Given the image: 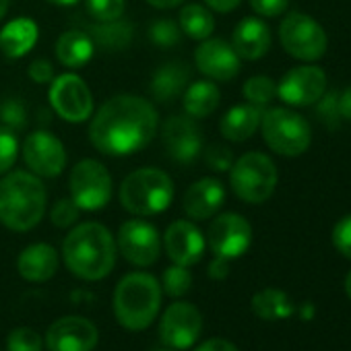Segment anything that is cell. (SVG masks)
Wrapping results in <instances>:
<instances>
[{"label":"cell","instance_id":"obj_1","mask_svg":"<svg viewBox=\"0 0 351 351\" xmlns=\"http://www.w3.org/2000/svg\"><path fill=\"white\" fill-rule=\"evenodd\" d=\"M159 126L157 110L138 95L110 97L89 126L91 145L104 155H132L145 149Z\"/></svg>","mask_w":351,"mask_h":351},{"label":"cell","instance_id":"obj_2","mask_svg":"<svg viewBox=\"0 0 351 351\" xmlns=\"http://www.w3.org/2000/svg\"><path fill=\"white\" fill-rule=\"evenodd\" d=\"M62 258L69 271L79 279L99 281L114 269L116 240L112 232L97 221L81 223L64 238Z\"/></svg>","mask_w":351,"mask_h":351},{"label":"cell","instance_id":"obj_3","mask_svg":"<svg viewBox=\"0 0 351 351\" xmlns=\"http://www.w3.org/2000/svg\"><path fill=\"white\" fill-rule=\"evenodd\" d=\"M48 193L40 176L32 171H7L0 180V223L13 232L34 230L46 215Z\"/></svg>","mask_w":351,"mask_h":351},{"label":"cell","instance_id":"obj_4","mask_svg":"<svg viewBox=\"0 0 351 351\" xmlns=\"http://www.w3.org/2000/svg\"><path fill=\"white\" fill-rule=\"evenodd\" d=\"M161 306V285L153 275L130 273L114 291V314L128 330L147 328Z\"/></svg>","mask_w":351,"mask_h":351},{"label":"cell","instance_id":"obj_5","mask_svg":"<svg viewBox=\"0 0 351 351\" xmlns=\"http://www.w3.org/2000/svg\"><path fill=\"white\" fill-rule=\"evenodd\" d=\"M173 199V182L159 167H141L128 173L120 184L122 207L138 217L165 211Z\"/></svg>","mask_w":351,"mask_h":351},{"label":"cell","instance_id":"obj_6","mask_svg":"<svg viewBox=\"0 0 351 351\" xmlns=\"http://www.w3.org/2000/svg\"><path fill=\"white\" fill-rule=\"evenodd\" d=\"M230 184L238 199L261 205L275 193L277 167L265 153H246L230 167Z\"/></svg>","mask_w":351,"mask_h":351},{"label":"cell","instance_id":"obj_7","mask_svg":"<svg viewBox=\"0 0 351 351\" xmlns=\"http://www.w3.org/2000/svg\"><path fill=\"white\" fill-rule=\"evenodd\" d=\"M261 128L265 143L275 153L285 157L302 155L312 143V130L306 118L285 108H273L263 112Z\"/></svg>","mask_w":351,"mask_h":351},{"label":"cell","instance_id":"obj_8","mask_svg":"<svg viewBox=\"0 0 351 351\" xmlns=\"http://www.w3.org/2000/svg\"><path fill=\"white\" fill-rule=\"evenodd\" d=\"M71 199L81 211H99L112 201V176L97 159H81L69 178Z\"/></svg>","mask_w":351,"mask_h":351},{"label":"cell","instance_id":"obj_9","mask_svg":"<svg viewBox=\"0 0 351 351\" xmlns=\"http://www.w3.org/2000/svg\"><path fill=\"white\" fill-rule=\"evenodd\" d=\"M279 40L289 56L306 62L322 58L328 46L324 29L304 13H289L281 21Z\"/></svg>","mask_w":351,"mask_h":351},{"label":"cell","instance_id":"obj_10","mask_svg":"<svg viewBox=\"0 0 351 351\" xmlns=\"http://www.w3.org/2000/svg\"><path fill=\"white\" fill-rule=\"evenodd\" d=\"M48 99L54 112L62 120L73 124L85 122L93 114V95L87 83L75 73H64L56 77L50 85Z\"/></svg>","mask_w":351,"mask_h":351},{"label":"cell","instance_id":"obj_11","mask_svg":"<svg viewBox=\"0 0 351 351\" xmlns=\"http://www.w3.org/2000/svg\"><path fill=\"white\" fill-rule=\"evenodd\" d=\"M203 330V316L189 302L171 304L159 322V339L171 349H189Z\"/></svg>","mask_w":351,"mask_h":351},{"label":"cell","instance_id":"obj_12","mask_svg":"<svg viewBox=\"0 0 351 351\" xmlns=\"http://www.w3.org/2000/svg\"><path fill=\"white\" fill-rule=\"evenodd\" d=\"M23 159L40 178H56L66 167V151L58 136L48 130L29 134L23 143Z\"/></svg>","mask_w":351,"mask_h":351},{"label":"cell","instance_id":"obj_13","mask_svg":"<svg viewBox=\"0 0 351 351\" xmlns=\"http://www.w3.org/2000/svg\"><path fill=\"white\" fill-rule=\"evenodd\" d=\"M207 242L215 256L234 261L242 256L252 242V228L250 223L238 213H223L219 215L207 234Z\"/></svg>","mask_w":351,"mask_h":351},{"label":"cell","instance_id":"obj_14","mask_svg":"<svg viewBox=\"0 0 351 351\" xmlns=\"http://www.w3.org/2000/svg\"><path fill=\"white\" fill-rule=\"evenodd\" d=\"M161 143L176 163H191L203 151V132L191 116H169L161 126Z\"/></svg>","mask_w":351,"mask_h":351},{"label":"cell","instance_id":"obj_15","mask_svg":"<svg viewBox=\"0 0 351 351\" xmlns=\"http://www.w3.org/2000/svg\"><path fill=\"white\" fill-rule=\"evenodd\" d=\"M120 254L136 267H149L159 258L161 242L155 226L143 219H130L122 223L118 232Z\"/></svg>","mask_w":351,"mask_h":351},{"label":"cell","instance_id":"obj_16","mask_svg":"<svg viewBox=\"0 0 351 351\" xmlns=\"http://www.w3.org/2000/svg\"><path fill=\"white\" fill-rule=\"evenodd\" d=\"M326 91V75L318 66H295L283 75L277 83V95L295 108H306L316 101Z\"/></svg>","mask_w":351,"mask_h":351},{"label":"cell","instance_id":"obj_17","mask_svg":"<svg viewBox=\"0 0 351 351\" xmlns=\"http://www.w3.org/2000/svg\"><path fill=\"white\" fill-rule=\"evenodd\" d=\"M97 337L99 332L91 320L64 316L48 328L44 341L50 351H91L97 345Z\"/></svg>","mask_w":351,"mask_h":351},{"label":"cell","instance_id":"obj_18","mask_svg":"<svg viewBox=\"0 0 351 351\" xmlns=\"http://www.w3.org/2000/svg\"><path fill=\"white\" fill-rule=\"evenodd\" d=\"M197 69L213 81H232L240 73V56L221 38H207L195 50Z\"/></svg>","mask_w":351,"mask_h":351},{"label":"cell","instance_id":"obj_19","mask_svg":"<svg viewBox=\"0 0 351 351\" xmlns=\"http://www.w3.org/2000/svg\"><path fill=\"white\" fill-rule=\"evenodd\" d=\"M163 246L173 265L193 267L205 254V238L193 221H173L163 236Z\"/></svg>","mask_w":351,"mask_h":351},{"label":"cell","instance_id":"obj_20","mask_svg":"<svg viewBox=\"0 0 351 351\" xmlns=\"http://www.w3.org/2000/svg\"><path fill=\"white\" fill-rule=\"evenodd\" d=\"M226 201V189L217 178H201L189 186L182 199L184 213L195 219L203 221L213 217Z\"/></svg>","mask_w":351,"mask_h":351},{"label":"cell","instance_id":"obj_21","mask_svg":"<svg viewBox=\"0 0 351 351\" xmlns=\"http://www.w3.org/2000/svg\"><path fill=\"white\" fill-rule=\"evenodd\" d=\"M232 46L236 54L244 60H258L271 48V29L258 17L242 19L232 36Z\"/></svg>","mask_w":351,"mask_h":351},{"label":"cell","instance_id":"obj_22","mask_svg":"<svg viewBox=\"0 0 351 351\" xmlns=\"http://www.w3.org/2000/svg\"><path fill=\"white\" fill-rule=\"evenodd\" d=\"M191 83V66L180 60H171L161 64L149 85V91L155 101L159 104H171L173 99H178L184 89Z\"/></svg>","mask_w":351,"mask_h":351},{"label":"cell","instance_id":"obj_23","mask_svg":"<svg viewBox=\"0 0 351 351\" xmlns=\"http://www.w3.org/2000/svg\"><path fill=\"white\" fill-rule=\"evenodd\" d=\"M19 275L32 283H44L58 271V252L50 244H32L17 258Z\"/></svg>","mask_w":351,"mask_h":351},{"label":"cell","instance_id":"obj_24","mask_svg":"<svg viewBox=\"0 0 351 351\" xmlns=\"http://www.w3.org/2000/svg\"><path fill=\"white\" fill-rule=\"evenodd\" d=\"M38 36L40 29L34 19L29 17L13 19L0 32V50L9 58H21L36 46Z\"/></svg>","mask_w":351,"mask_h":351},{"label":"cell","instance_id":"obj_25","mask_svg":"<svg viewBox=\"0 0 351 351\" xmlns=\"http://www.w3.org/2000/svg\"><path fill=\"white\" fill-rule=\"evenodd\" d=\"M261 120H263V108H256L252 104L234 106L221 118L219 130L228 141L242 143L256 132V128L261 126Z\"/></svg>","mask_w":351,"mask_h":351},{"label":"cell","instance_id":"obj_26","mask_svg":"<svg viewBox=\"0 0 351 351\" xmlns=\"http://www.w3.org/2000/svg\"><path fill=\"white\" fill-rule=\"evenodd\" d=\"M95 52L93 40L83 32H64L56 42V58L66 69L85 66Z\"/></svg>","mask_w":351,"mask_h":351},{"label":"cell","instance_id":"obj_27","mask_svg":"<svg viewBox=\"0 0 351 351\" xmlns=\"http://www.w3.org/2000/svg\"><path fill=\"white\" fill-rule=\"evenodd\" d=\"M219 99H221V93H219L217 85L213 81L191 83L182 93L184 112L191 118H207V116H211L217 110Z\"/></svg>","mask_w":351,"mask_h":351},{"label":"cell","instance_id":"obj_28","mask_svg":"<svg viewBox=\"0 0 351 351\" xmlns=\"http://www.w3.org/2000/svg\"><path fill=\"white\" fill-rule=\"evenodd\" d=\"M180 29L184 32V36H189L191 40H207L213 36L215 32V19L211 15V11L199 3H191L180 11Z\"/></svg>","mask_w":351,"mask_h":351},{"label":"cell","instance_id":"obj_29","mask_svg":"<svg viewBox=\"0 0 351 351\" xmlns=\"http://www.w3.org/2000/svg\"><path fill=\"white\" fill-rule=\"evenodd\" d=\"M252 310L263 320H281V318H287L293 312V304H291V300L287 298L285 291L269 287V289L258 291L252 298Z\"/></svg>","mask_w":351,"mask_h":351},{"label":"cell","instance_id":"obj_30","mask_svg":"<svg viewBox=\"0 0 351 351\" xmlns=\"http://www.w3.org/2000/svg\"><path fill=\"white\" fill-rule=\"evenodd\" d=\"M93 40L106 48V50H122L128 46L130 36H132V27L128 21L124 19H116V21H108V23H99L97 27L91 29Z\"/></svg>","mask_w":351,"mask_h":351},{"label":"cell","instance_id":"obj_31","mask_svg":"<svg viewBox=\"0 0 351 351\" xmlns=\"http://www.w3.org/2000/svg\"><path fill=\"white\" fill-rule=\"evenodd\" d=\"M244 97L248 104L256 106V108H267L273 97L277 95V83L269 77H250L246 83H244V89H242Z\"/></svg>","mask_w":351,"mask_h":351},{"label":"cell","instance_id":"obj_32","mask_svg":"<svg viewBox=\"0 0 351 351\" xmlns=\"http://www.w3.org/2000/svg\"><path fill=\"white\" fill-rule=\"evenodd\" d=\"M163 291L171 298H180L184 293L191 291L193 287V275L189 271V267L182 265H173L169 269L163 271Z\"/></svg>","mask_w":351,"mask_h":351},{"label":"cell","instance_id":"obj_33","mask_svg":"<svg viewBox=\"0 0 351 351\" xmlns=\"http://www.w3.org/2000/svg\"><path fill=\"white\" fill-rule=\"evenodd\" d=\"M0 124L7 126L9 130L17 132L27 126V108L23 99L9 97L0 104Z\"/></svg>","mask_w":351,"mask_h":351},{"label":"cell","instance_id":"obj_34","mask_svg":"<svg viewBox=\"0 0 351 351\" xmlns=\"http://www.w3.org/2000/svg\"><path fill=\"white\" fill-rule=\"evenodd\" d=\"M180 38H182V29H180L178 23L171 21V19H157L149 27V40L155 42L161 48L176 46L180 42Z\"/></svg>","mask_w":351,"mask_h":351},{"label":"cell","instance_id":"obj_35","mask_svg":"<svg viewBox=\"0 0 351 351\" xmlns=\"http://www.w3.org/2000/svg\"><path fill=\"white\" fill-rule=\"evenodd\" d=\"M126 9L124 0H87V13L97 21V23H108L122 19Z\"/></svg>","mask_w":351,"mask_h":351},{"label":"cell","instance_id":"obj_36","mask_svg":"<svg viewBox=\"0 0 351 351\" xmlns=\"http://www.w3.org/2000/svg\"><path fill=\"white\" fill-rule=\"evenodd\" d=\"M7 347H9V351H42L44 339L40 337L38 330H34L29 326H19L9 335Z\"/></svg>","mask_w":351,"mask_h":351},{"label":"cell","instance_id":"obj_37","mask_svg":"<svg viewBox=\"0 0 351 351\" xmlns=\"http://www.w3.org/2000/svg\"><path fill=\"white\" fill-rule=\"evenodd\" d=\"M17 155H19V143L15 132L0 124V176L7 173L15 165Z\"/></svg>","mask_w":351,"mask_h":351},{"label":"cell","instance_id":"obj_38","mask_svg":"<svg viewBox=\"0 0 351 351\" xmlns=\"http://www.w3.org/2000/svg\"><path fill=\"white\" fill-rule=\"evenodd\" d=\"M79 215H81V209L79 205L73 201V199H60L56 201V205L52 207V213H50V219L56 228L64 230V228H71L79 221Z\"/></svg>","mask_w":351,"mask_h":351},{"label":"cell","instance_id":"obj_39","mask_svg":"<svg viewBox=\"0 0 351 351\" xmlns=\"http://www.w3.org/2000/svg\"><path fill=\"white\" fill-rule=\"evenodd\" d=\"M205 163L213 171H228L234 165V155L226 145H211L205 151Z\"/></svg>","mask_w":351,"mask_h":351},{"label":"cell","instance_id":"obj_40","mask_svg":"<svg viewBox=\"0 0 351 351\" xmlns=\"http://www.w3.org/2000/svg\"><path fill=\"white\" fill-rule=\"evenodd\" d=\"M332 244L335 248L351 261V215L343 217L332 230Z\"/></svg>","mask_w":351,"mask_h":351},{"label":"cell","instance_id":"obj_41","mask_svg":"<svg viewBox=\"0 0 351 351\" xmlns=\"http://www.w3.org/2000/svg\"><path fill=\"white\" fill-rule=\"evenodd\" d=\"M250 7L261 17H279L287 11L289 0H250Z\"/></svg>","mask_w":351,"mask_h":351},{"label":"cell","instance_id":"obj_42","mask_svg":"<svg viewBox=\"0 0 351 351\" xmlns=\"http://www.w3.org/2000/svg\"><path fill=\"white\" fill-rule=\"evenodd\" d=\"M27 75H29L32 81H36L40 85H50L54 81V69H52V64L46 58H36L29 64Z\"/></svg>","mask_w":351,"mask_h":351},{"label":"cell","instance_id":"obj_43","mask_svg":"<svg viewBox=\"0 0 351 351\" xmlns=\"http://www.w3.org/2000/svg\"><path fill=\"white\" fill-rule=\"evenodd\" d=\"M197 351H240V349L226 339H209Z\"/></svg>","mask_w":351,"mask_h":351},{"label":"cell","instance_id":"obj_44","mask_svg":"<svg viewBox=\"0 0 351 351\" xmlns=\"http://www.w3.org/2000/svg\"><path fill=\"white\" fill-rule=\"evenodd\" d=\"M203 3L211 9V11H217V13H232L234 9H238V5L242 0H203Z\"/></svg>","mask_w":351,"mask_h":351},{"label":"cell","instance_id":"obj_45","mask_svg":"<svg viewBox=\"0 0 351 351\" xmlns=\"http://www.w3.org/2000/svg\"><path fill=\"white\" fill-rule=\"evenodd\" d=\"M228 273H230V261L215 256V261L209 265V275H211V279H226Z\"/></svg>","mask_w":351,"mask_h":351},{"label":"cell","instance_id":"obj_46","mask_svg":"<svg viewBox=\"0 0 351 351\" xmlns=\"http://www.w3.org/2000/svg\"><path fill=\"white\" fill-rule=\"evenodd\" d=\"M337 108H339V114L345 118V120H351V85L341 93L339 101H337Z\"/></svg>","mask_w":351,"mask_h":351},{"label":"cell","instance_id":"obj_47","mask_svg":"<svg viewBox=\"0 0 351 351\" xmlns=\"http://www.w3.org/2000/svg\"><path fill=\"white\" fill-rule=\"evenodd\" d=\"M147 3L155 9H173L178 7L180 3H184V0H147Z\"/></svg>","mask_w":351,"mask_h":351},{"label":"cell","instance_id":"obj_48","mask_svg":"<svg viewBox=\"0 0 351 351\" xmlns=\"http://www.w3.org/2000/svg\"><path fill=\"white\" fill-rule=\"evenodd\" d=\"M48 3L58 5V7H73V5H77V3H79V0H48Z\"/></svg>","mask_w":351,"mask_h":351},{"label":"cell","instance_id":"obj_49","mask_svg":"<svg viewBox=\"0 0 351 351\" xmlns=\"http://www.w3.org/2000/svg\"><path fill=\"white\" fill-rule=\"evenodd\" d=\"M9 3H11V0H0V21H3V17L9 11Z\"/></svg>","mask_w":351,"mask_h":351},{"label":"cell","instance_id":"obj_50","mask_svg":"<svg viewBox=\"0 0 351 351\" xmlns=\"http://www.w3.org/2000/svg\"><path fill=\"white\" fill-rule=\"evenodd\" d=\"M345 291H347V295H349V300H351V271H349V275L345 277Z\"/></svg>","mask_w":351,"mask_h":351},{"label":"cell","instance_id":"obj_51","mask_svg":"<svg viewBox=\"0 0 351 351\" xmlns=\"http://www.w3.org/2000/svg\"><path fill=\"white\" fill-rule=\"evenodd\" d=\"M157 351H173L171 347H165V349H157Z\"/></svg>","mask_w":351,"mask_h":351}]
</instances>
